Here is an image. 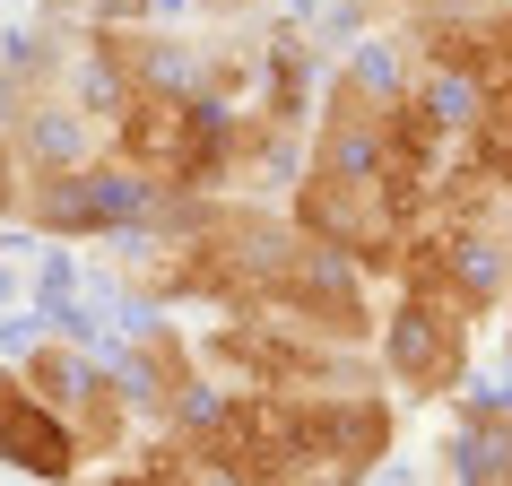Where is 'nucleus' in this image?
Returning <instances> with one entry per match:
<instances>
[{"label": "nucleus", "instance_id": "7ed1b4c3", "mask_svg": "<svg viewBox=\"0 0 512 486\" xmlns=\"http://www.w3.org/2000/svg\"><path fill=\"white\" fill-rule=\"evenodd\" d=\"M18 191H27V165H18L9 131H0V217H18Z\"/></svg>", "mask_w": 512, "mask_h": 486}, {"label": "nucleus", "instance_id": "f257e3e1", "mask_svg": "<svg viewBox=\"0 0 512 486\" xmlns=\"http://www.w3.org/2000/svg\"><path fill=\"white\" fill-rule=\"evenodd\" d=\"M460 365H469V313L400 287L391 322H382V374L400 382V391H417V400H434V391L460 382Z\"/></svg>", "mask_w": 512, "mask_h": 486}, {"label": "nucleus", "instance_id": "f03ea898", "mask_svg": "<svg viewBox=\"0 0 512 486\" xmlns=\"http://www.w3.org/2000/svg\"><path fill=\"white\" fill-rule=\"evenodd\" d=\"M0 469L44 478V486H79V434H70V417L53 400H35L9 365H0Z\"/></svg>", "mask_w": 512, "mask_h": 486}]
</instances>
